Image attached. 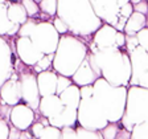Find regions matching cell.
<instances>
[{
	"label": "cell",
	"instance_id": "cell-26",
	"mask_svg": "<svg viewBox=\"0 0 148 139\" xmlns=\"http://www.w3.org/2000/svg\"><path fill=\"white\" fill-rule=\"evenodd\" d=\"M120 130V125L118 122H108V125L105 127L102 131V135H103V139H118V135H119Z\"/></svg>",
	"mask_w": 148,
	"mask_h": 139
},
{
	"label": "cell",
	"instance_id": "cell-31",
	"mask_svg": "<svg viewBox=\"0 0 148 139\" xmlns=\"http://www.w3.org/2000/svg\"><path fill=\"white\" fill-rule=\"evenodd\" d=\"M53 24H54L56 29L60 32V34H66L70 32V27L68 25V23L65 21L64 19L60 17V16H56L54 20H53Z\"/></svg>",
	"mask_w": 148,
	"mask_h": 139
},
{
	"label": "cell",
	"instance_id": "cell-10",
	"mask_svg": "<svg viewBox=\"0 0 148 139\" xmlns=\"http://www.w3.org/2000/svg\"><path fill=\"white\" fill-rule=\"evenodd\" d=\"M90 3L102 21H106L114 27L116 25L120 11L118 0H90Z\"/></svg>",
	"mask_w": 148,
	"mask_h": 139
},
{
	"label": "cell",
	"instance_id": "cell-4",
	"mask_svg": "<svg viewBox=\"0 0 148 139\" xmlns=\"http://www.w3.org/2000/svg\"><path fill=\"white\" fill-rule=\"evenodd\" d=\"M94 86L92 97L101 103L106 111L110 122H119L124 115V105L127 103V89L124 86H115L110 83L106 78L99 77Z\"/></svg>",
	"mask_w": 148,
	"mask_h": 139
},
{
	"label": "cell",
	"instance_id": "cell-29",
	"mask_svg": "<svg viewBox=\"0 0 148 139\" xmlns=\"http://www.w3.org/2000/svg\"><path fill=\"white\" fill-rule=\"evenodd\" d=\"M40 19H32V17H29L28 19V21L27 23H24V24L20 27V31H18V33H17V36H31V33L33 32V29H34V27H36V24H37V21H38Z\"/></svg>",
	"mask_w": 148,
	"mask_h": 139
},
{
	"label": "cell",
	"instance_id": "cell-12",
	"mask_svg": "<svg viewBox=\"0 0 148 139\" xmlns=\"http://www.w3.org/2000/svg\"><path fill=\"white\" fill-rule=\"evenodd\" d=\"M1 99L12 106L17 105V103H20V101H23L18 73L15 72L9 80L1 83Z\"/></svg>",
	"mask_w": 148,
	"mask_h": 139
},
{
	"label": "cell",
	"instance_id": "cell-28",
	"mask_svg": "<svg viewBox=\"0 0 148 139\" xmlns=\"http://www.w3.org/2000/svg\"><path fill=\"white\" fill-rule=\"evenodd\" d=\"M77 138H91V139H102V131L99 130H91L87 127H83L81 125H78L77 127Z\"/></svg>",
	"mask_w": 148,
	"mask_h": 139
},
{
	"label": "cell",
	"instance_id": "cell-2",
	"mask_svg": "<svg viewBox=\"0 0 148 139\" xmlns=\"http://www.w3.org/2000/svg\"><path fill=\"white\" fill-rule=\"evenodd\" d=\"M57 16L68 23L70 32L82 36H90L103 24L90 0H58Z\"/></svg>",
	"mask_w": 148,
	"mask_h": 139
},
{
	"label": "cell",
	"instance_id": "cell-18",
	"mask_svg": "<svg viewBox=\"0 0 148 139\" xmlns=\"http://www.w3.org/2000/svg\"><path fill=\"white\" fill-rule=\"evenodd\" d=\"M50 125L56 127H66V126H71V127H77L78 126V109H73V107H66L60 113V114L54 115V117L49 118Z\"/></svg>",
	"mask_w": 148,
	"mask_h": 139
},
{
	"label": "cell",
	"instance_id": "cell-36",
	"mask_svg": "<svg viewBox=\"0 0 148 139\" xmlns=\"http://www.w3.org/2000/svg\"><path fill=\"white\" fill-rule=\"evenodd\" d=\"M134 12H135V9H134V4L131 3V1H128V3H126L123 7H120L119 16H123V17L128 19Z\"/></svg>",
	"mask_w": 148,
	"mask_h": 139
},
{
	"label": "cell",
	"instance_id": "cell-34",
	"mask_svg": "<svg viewBox=\"0 0 148 139\" xmlns=\"http://www.w3.org/2000/svg\"><path fill=\"white\" fill-rule=\"evenodd\" d=\"M11 133V125L7 119H0V139H8Z\"/></svg>",
	"mask_w": 148,
	"mask_h": 139
},
{
	"label": "cell",
	"instance_id": "cell-19",
	"mask_svg": "<svg viewBox=\"0 0 148 139\" xmlns=\"http://www.w3.org/2000/svg\"><path fill=\"white\" fill-rule=\"evenodd\" d=\"M31 129H32V133H33L34 138H40V139L61 138V129L60 127H56L53 125H45L41 120L36 119Z\"/></svg>",
	"mask_w": 148,
	"mask_h": 139
},
{
	"label": "cell",
	"instance_id": "cell-24",
	"mask_svg": "<svg viewBox=\"0 0 148 139\" xmlns=\"http://www.w3.org/2000/svg\"><path fill=\"white\" fill-rule=\"evenodd\" d=\"M40 8L41 13L46 15L53 21V17H56L58 12V0H41Z\"/></svg>",
	"mask_w": 148,
	"mask_h": 139
},
{
	"label": "cell",
	"instance_id": "cell-40",
	"mask_svg": "<svg viewBox=\"0 0 148 139\" xmlns=\"http://www.w3.org/2000/svg\"><path fill=\"white\" fill-rule=\"evenodd\" d=\"M116 46L120 48V49L126 50V33L122 31H118L116 34Z\"/></svg>",
	"mask_w": 148,
	"mask_h": 139
},
{
	"label": "cell",
	"instance_id": "cell-44",
	"mask_svg": "<svg viewBox=\"0 0 148 139\" xmlns=\"http://www.w3.org/2000/svg\"><path fill=\"white\" fill-rule=\"evenodd\" d=\"M147 17H148V16H147ZM147 27H148V20H147Z\"/></svg>",
	"mask_w": 148,
	"mask_h": 139
},
{
	"label": "cell",
	"instance_id": "cell-23",
	"mask_svg": "<svg viewBox=\"0 0 148 139\" xmlns=\"http://www.w3.org/2000/svg\"><path fill=\"white\" fill-rule=\"evenodd\" d=\"M147 15L140 13L138 11L132 13L127 20V24L124 27V33L126 34H138L139 31H142L144 27H147Z\"/></svg>",
	"mask_w": 148,
	"mask_h": 139
},
{
	"label": "cell",
	"instance_id": "cell-37",
	"mask_svg": "<svg viewBox=\"0 0 148 139\" xmlns=\"http://www.w3.org/2000/svg\"><path fill=\"white\" fill-rule=\"evenodd\" d=\"M61 138H77V129L66 126L61 129Z\"/></svg>",
	"mask_w": 148,
	"mask_h": 139
},
{
	"label": "cell",
	"instance_id": "cell-41",
	"mask_svg": "<svg viewBox=\"0 0 148 139\" xmlns=\"http://www.w3.org/2000/svg\"><path fill=\"white\" fill-rule=\"evenodd\" d=\"M21 133H23V130H20V129H17L16 126L11 125V133H9V138L11 139H17V138L21 139Z\"/></svg>",
	"mask_w": 148,
	"mask_h": 139
},
{
	"label": "cell",
	"instance_id": "cell-21",
	"mask_svg": "<svg viewBox=\"0 0 148 139\" xmlns=\"http://www.w3.org/2000/svg\"><path fill=\"white\" fill-rule=\"evenodd\" d=\"M7 12H8L9 20H11L13 24H17V25H23L24 23H27L28 19H29L25 7L23 6V3L21 1H18V0L9 1L8 8H7Z\"/></svg>",
	"mask_w": 148,
	"mask_h": 139
},
{
	"label": "cell",
	"instance_id": "cell-8",
	"mask_svg": "<svg viewBox=\"0 0 148 139\" xmlns=\"http://www.w3.org/2000/svg\"><path fill=\"white\" fill-rule=\"evenodd\" d=\"M15 48L20 60L29 66H34L45 56V53L41 52L38 46L28 36H17Z\"/></svg>",
	"mask_w": 148,
	"mask_h": 139
},
{
	"label": "cell",
	"instance_id": "cell-33",
	"mask_svg": "<svg viewBox=\"0 0 148 139\" xmlns=\"http://www.w3.org/2000/svg\"><path fill=\"white\" fill-rule=\"evenodd\" d=\"M139 45V40L136 34H126V52L130 53Z\"/></svg>",
	"mask_w": 148,
	"mask_h": 139
},
{
	"label": "cell",
	"instance_id": "cell-13",
	"mask_svg": "<svg viewBox=\"0 0 148 139\" xmlns=\"http://www.w3.org/2000/svg\"><path fill=\"white\" fill-rule=\"evenodd\" d=\"M116 34H118L116 28L114 25L108 24V23H105V24H102V27H99L95 31L91 41L98 46L99 49L110 48V46L116 45Z\"/></svg>",
	"mask_w": 148,
	"mask_h": 139
},
{
	"label": "cell",
	"instance_id": "cell-17",
	"mask_svg": "<svg viewBox=\"0 0 148 139\" xmlns=\"http://www.w3.org/2000/svg\"><path fill=\"white\" fill-rule=\"evenodd\" d=\"M38 87H40L41 97L57 94V85H58V73L56 70H44L37 74Z\"/></svg>",
	"mask_w": 148,
	"mask_h": 139
},
{
	"label": "cell",
	"instance_id": "cell-1",
	"mask_svg": "<svg viewBox=\"0 0 148 139\" xmlns=\"http://www.w3.org/2000/svg\"><path fill=\"white\" fill-rule=\"evenodd\" d=\"M89 49L95 56L97 64L102 72V77L115 86L130 85L132 66L130 54L126 50L118 48L116 45L99 49L92 41L89 43Z\"/></svg>",
	"mask_w": 148,
	"mask_h": 139
},
{
	"label": "cell",
	"instance_id": "cell-30",
	"mask_svg": "<svg viewBox=\"0 0 148 139\" xmlns=\"http://www.w3.org/2000/svg\"><path fill=\"white\" fill-rule=\"evenodd\" d=\"M131 138H148V120L143 123L136 125L132 129V136Z\"/></svg>",
	"mask_w": 148,
	"mask_h": 139
},
{
	"label": "cell",
	"instance_id": "cell-15",
	"mask_svg": "<svg viewBox=\"0 0 148 139\" xmlns=\"http://www.w3.org/2000/svg\"><path fill=\"white\" fill-rule=\"evenodd\" d=\"M98 78H99V76L97 74V72L91 66L87 56H86V58L82 61V64L79 65V68L75 70V73L71 76L73 82L75 85H78L79 87L85 86V85H92Z\"/></svg>",
	"mask_w": 148,
	"mask_h": 139
},
{
	"label": "cell",
	"instance_id": "cell-20",
	"mask_svg": "<svg viewBox=\"0 0 148 139\" xmlns=\"http://www.w3.org/2000/svg\"><path fill=\"white\" fill-rule=\"evenodd\" d=\"M8 0H1V6H0V17H1V29H0V33L1 36H16L20 31V27L21 25L13 24L8 17V12H7V8H8Z\"/></svg>",
	"mask_w": 148,
	"mask_h": 139
},
{
	"label": "cell",
	"instance_id": "cell-25",
	"mask_svg": "<svg viewBox=\"0 0 148 139\" xmlns=\"http://www.w3.org/2000/svg\"><path fill=\"white\" fill-rule=\"evenodd\" d=\"M23 6L25 7L28 12V16L32 19H38L41 13V8H40V3L36 0H21Z\"/></svg>",
	"mask_w": 148,
	"mask_h": 139
},
{
	"label": "cell",
	"instance_id": "cell-6",
	"mask_svg": "<svg viewBox=\"0 0 148 139\" xmlns=\"http://www.w3.org/2000/svg\"><path fill=\"white\" fill-rule=\"evenodd\" d=\"M106 111L94 97L82 98L78 106V125L91 130H103L108 125Z\"/></svg>",
	"mask_w": 148,
	"mask_h": 139
},
{
	"label": "cell",
	"instance_id": "cell-5",
	"mask_svg": "<svg viewBox=\"0 0 148 139\" xmlns=\"http://www.w3.org/2000/svg\"><path fill=\"white\" fill-rule=\"evenodd\" d=\"M127 97L132 98L139 103L138 106L126 105L124 115L122 118L123 127L132 131V129L139 123H143L148 120V89L143 86H134L131 85Z\"/></svg>",
	"mask_w": 148,
	"mask_h": 139
},
{
	"label": "cell",
	"instance_id": "cell-16",
	"mask_svg": "<svg viewBox=\"0 0 148 139\" xmlns=\"http://www.w3.org/2000/svg\"><path fill=\"white\" fill-rule=\"evenodd\" d=\"M65 109V105L62 102L60 94H49V96L41 97L40 101V107H38V113L46 118L54 117V115L60 114Z\"/></svg>",
	"mask_w": 148,
	"mask_h": 139
},
{
	"label": "cell",
	"instance_id": "cell-42",
	"mask_svg": "<svg viewBox=\"0 0 148 139\" xmlns=\"http://www.w3.org/2000/svg\"><path fill=\"white\" fill-rule=\"evenodd\" d=\"M132 4H136V3H139V1H142V0H130Z\"/></svg>",
	"mask_w": 148,
	"mask_h": 139
},
{
	"label": "cell",
	"instance_id": "cell-11",
	"mask_svg": "<svg viewBox=\"0 0 148 139\" xmlns=\"http://www.w3.org/2000/svg\"><path fill=\"white\" fill-rule=\"evenodd\" d=\"M36 120V111L28 106L27 103L21 105V103H17L12 107V113H11V119H9V123L16 126L20 130H29L32 127V125L34 123Z\"/></svg>",
	"mask_w": 148,
	"mask_h": 139
},
{
	"label": "cell",
	"instance_id": "cell-14",
	"mask_svg": "<svg viewBox=\"0 0 148 139\" xmlns=\"http://www.w3.org/2000/svg\"><path fill=\"white\" fill-rule=\"evenodd\" d=\"M1 78L0 82L4 83L15 73V53L11 49V45L7 43L5 37L1 36Z\"/></svg>",
	"mask_w": 148,
	"mask_h": 139
},
{
	"label": "cell",
	"instance_id": "cell-35",
	"mask_svg": "<svg viewBox=\"0 0 148 139\" xmlns=\"http://www.w3.org/2000/svg\"><path fill=\"white\" fill-rule=\"evenodd\" d=\"M136 36L139 40V45L148 50V27H144L142 31H139Z\"/></svg>",
	"mask_w": 148,
	"mask_h": 139
},
{
	"label": "cell",
	"instance_id": "cell-32",
	"mask_svg": "<svg viewBox=\"0 0 148 139\" xmlns=\"http://www.w3.org/2000/svg\"><path fill=\"white\" fill-rule=\"evenodd\" d=\"M73 82L71 77L68 76H64V74H58V85H57V94H61L65 89H68Z\"/></svg>",
	"mask_w": 148,
	"mask_h": 139
},
{
	"label": "cell",
	"instance_id": "cell-22",
	"mask_svg": "<svg viewBox=\"0 0 148 139\" xmlns=\"http://www.w3.org/2000/svg\"><path fill=\"white\" fill-rule=\"evenodd\" d=\"M62 102L66 107H73V109H78L81 103V87L75 83H71L68 89H65L64 92L60 94Z\"/></svg>",
	"mask_w": 148,
	"mask_h": 139
},
{
	"label": "cell",
	"instance_id": "cell-7",
	"mask_svg": "<svg viewBox=\"0 0 148 139\" xmlns=\"http://www.w3.org/2000/svg\"><path fill=\"white\" fill-rule=\"evenodd\" d=\"M29 37L45 54L56 53L61 40V34L56 29L53 21L48 20H38Z\"/></svg>",
	"mask_w": 148,
	"mask_h": 139
},
{
	"label": "cell",
	"instance_id": "cell-39",
	"mask_svg": "<svg viewBox=\"0 0 148 139\" xmlns=\"http://www.w3.org/2000/svg\"><path fill=\"white\" fill-rule=\"evenodd\" d=\"M94 94V86L92 85H85L81 86V97L82 98H90Z\"/></svg>",
	"mask_w": 148,
	"mask_h": 139
},
{
	"label": "cell",
	"instance_id": "cell-27",
	"mask_svg": "<svg viewBox=\"0 0 148 139\" xmlns=\"http://www.w3.org/2000/svg\"><path fill=\"white\" fill-rule=\"evenodd\" d=\"M54 54H56V53H50V54H45V56H44L42 58H41L40 61H38L33 66L34 72H36V73H41V72H44V70H49V69L53 66Z\"/></svg>",
	"mask_w": 148,
	"mask_h": 139
},
{
	"label": "cell",
	"instance_id": "cell-38",
	"mask_svg": "<svg viewBox=\"0 0 148 139\" xmlns=\"http://www.w3.org/2000/svg\"><path fill=\"white\" fill-rule=\"evenodd\" d=\"M134 9L148 16V0H142V1L134 4Z\"/></svg>",
	"mask_w": 148,
	"mask_h": 139
},
{
	"label": "cell",
	"instance_id": "cell-43",
	"mask_svg": "<svg viewBox=\"0 0 148 139\" xmlns=\"http://www.w3.org/2000/svg\"><path fill=\"white\" fill-rule=\"evenodd\" d=\"M36 1H38V3H40V1H41V0H36Z\"/></svg>",
	"mask_w": 148,
	"mask_h": 139
},
{
	"label": "cell",
	"instance_id": "cell-9",
	"mask_svg": "<svg viewBox=\"0 0 148 139\" xmlns=\"http://www.w3.org/2000/svg\"><path fill=\"white\" fill-rule=\"evenodd\" d=\"M128 54L130 58H131V66H132V74H131L130 85L138 86L140 78L148 73V50L144 49L143 46L138 45Z\"/></svg>",
	"mask_w": 148,
	"mask_h": 139
},
{
	"label": "cell",
	"instance_id": "cell-3",
	"mask_svg": "<svg viewBox=\"0 0 148 139\" xmlns=\"http://www.w3.org/2000/svg\"><path fill=\"white\" fill-rule=\"evenodd\" d=\"M89 45L77 40L74 36L61 34L58 48L56 50L53 66L58 74L71 77L75 70L79 68L82 61L89 53Z\"/></svg>",
	"mask_w": 148,
	"mask_h": 139
}]
</instances>
